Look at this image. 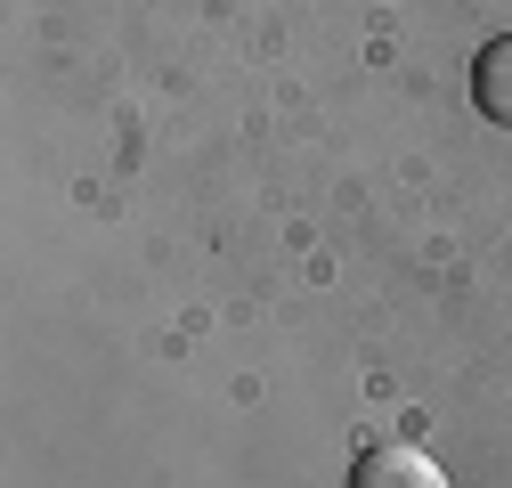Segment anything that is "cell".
Here are the masks:
<instances>
[{
	"label": "cell",
	"instance_id": "1",
	"mask_svg": "<svg viewBox=\"0 0 512 488\" xmlns=\"http://www.w3.org/2000/svg\"><path fill=\"white\" fill-rule=\"evenodd\" d=\"M350 488H456L423 448H407V440H382V448H358V464H350Z\"/></svg>",
	"mask_w": 512,
	"mask_h": 488
},
{
	"label": "cell",
	"instance_id": "2",
	"mask_svg": "<svg viewBox=\"0 0 512 488\" xmlns=\"http://www.w3.org/2000/svg\"><path fill=\"white\" fill-rule=\"evenodd\" d=\"M472 106L488 122H512V33H496L480 57H472Z\"/></svg>",
	"mask_w": 512,
	"mask_h": 488
}]
</instances>
